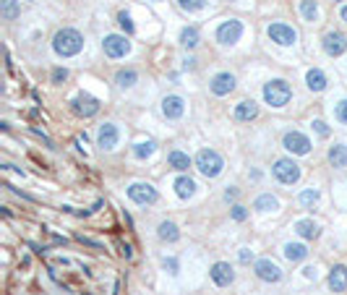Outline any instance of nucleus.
Masks as SVG:
<instances>
[{
	"mask_svg": "<svg viewBox=\"0 0 347 295\" xmlns=\"http://www.w3.org/2000/svg\"><path fill=\"white\" fill-rule=\"evenodd\" d=\"M52 50H55V55H60V58H73V55H78V53L84 50V37H81V32H76V29H71V27L58 29L55 37H52Z\"/></svg>",
	"mask_w": 347,
	"mask_h": 295,
	"instance_id": "f257e3e1",
	"label": "nucleus"
},
{
	"mask_svg": "<svg viewBox=\"0 0 347 295\" xmlns=\"http://www.w3.org/2000/svg\"><path fill=\"white\" fill-rule=\"evenodd\" d=\"M292 100V86L285 79H272L264 84V102L272 107H285Z\"/></svg>",
	"mask_w": 347,
	"mask_h": 295,
	"instance_id": "f03ea898",
	"label": "nucleus"
},
{
	"mask_svg": "<svg viewBox=\"0 0 347 295\" xmlns=\"http://www.w3.org/2000/svg\"><path fill=\"white\" fill-rule=\"evenodd\" d=\"M196 167L204 178H217L222 170H225V160L220 157V152L214 149H201L196 154Z\"/></svg>",
	"mask_w": 347,
	"mask_h": 295,
	"instance_id": "7ed1b4c3",
	"label": "nucleus"
},
{
	"mask_svg": "<svg viewBox=\"0 0 347 295\" xmlns=\"http://www.w3.org/2000/svg\"><path fill=\"white\" fill-rule=\"evenodd\" d=\"M272 173H274V178L279 180L282 186H295L298 180H300V165L295 160H290V157L277 160L274 167H272Z\"/></svg>",
	"mask_w": 347,
	"mask_h": 295,
	"instance_id": "20e7f679",
	"label": "nucleus"
},
{
	"mask_svg": "<svg viewBox=\"0 0 347 295\" xmlns=\"http://www.w3.org/2000/svg\"><path fill=\"white\" fill-rule=\"evenodd\" d=\"M99 107H102V102L97 97H92V94H86V92H78L71 100V110L76 112L78 118H94L99 112Z\"/></svg>",
	"mask_w": 347,
	"mask_h": 295,
	"instance_id": "39448f33",
	"label": "nucleus"
},
{
	"mask_svg": "<svg viewBox=\"0 0 347 295\" xmlns=\"http://www.w3.org/2000/svg\"><path fill=\"white\" fill-rule=\"evenodd\" d=\"M102 50H104L107 58L118 60V58H125L128 53H131V42L125 39V34H107L102 39Z\"/></svg>",
	"mask_w": 347,
	"mask_h": 295,
	"instance_id": "423d86ee",
	"label": "nucleus"
},
{
	"mask_svg": "<svg viewBox=\"0 0 347 295\" xmlns=\"http://www.w3.org/2000/svg\"><path fill=\"white\" fill-rule=\"evenodd\" d=\"M282 146H285L290 154L303 157V154L311 152V139L306 133H300V131H287L285 136H282Z\"/></svg>",
	"mask_w": 347,
	"mask_h": 295,
	"instance_id": "0eeeda50",
	"label": "nucleus"
},
{
	"mask_svg": "<svg viewBox=\"0 0 347 295\" xmlns=\"http://www.w3.org/2000/svg\"><path fill=\"white\" fill-rule=\"evenodd\" d=\"M266 34H269V39L272 42H277L279 47H290V44H295L298 42V32L292 29V27H287V24H269L266 27Z\"/></svg>",
	"mask_w": 347,
	"mask_h": 295,
	"instance_id": "6e6552de",
	"label": "nucleus"
},
{
	"mask_svg": "<svg viewBox=\"0 0 347 295\" xmlns=\"http://www.w3.org/2000/svg\"><path fill=\"white\" fill-rule=\"evenodd\" d=\"M241 34H243V24L237 18H227L217 27V42L220 44H235L241 39Z\"/></svg>",
	"mask_w": 347,
	"mask_h": 295,
	"instance_id": "1a4fd4ad",
	"label": "nucleus"
},
{
	"mask_svg": "<svg viewBox=\"0 0 347 295\" xmlns=\"http://www.w3.org/2000/svg\"><path fill=\"white\" fill-rule=\"evenodd\" d=\"M321 47L329 58H339L344 50H347V37L342 32H327L321 39Z\"/></svg>",
	"mask_w": 347,
	"mask_h": 295,
	"instance_id": "9d476101",
	"label": "nucleus"
},
{
	"mask_svg": "<svg viewBox=\"0 0 347 295\" xmlns=\"http://www.w3.org/2000/svg\"><path fill=\"white\" fill-rule=\"evenodd\" d=\"M128 199H131L134 204L146 207V204H154L157 201V188L149 186V183H134V186H128Z\"/></svg>",
	"mask_w": 347,
	"mask_h": 295,
	"instance_id": "9b49d317",
	"label": "nucleus"
},
{
	"mask_svg": "<svg viewBox=\"0 0 347 295\" xmlns=\"http://www.w3.org/2000/svg\"><path fill=\"white\" fill-rule=\"evenodd\" d=\"M253 272L261 282H279L282 280V269L272 261V259H258L253 264Z\"/></svg>",
	"mask_w": 347,
	"mask_h": 295,
	"instance_id": "f8f14e48",
	"label": "nucleus"
},
{
	"mask_svg": "<svg viewBox=\"0 0 347 295\" xmlns=\"http://www.w3.org/2000/svg\"><path fill=\"white\" fill-rule=\"evenodd\" d=\"M209 277H211L214 285L227 287V285L235 282V272H232V266H230L227 261H217V264H211V269H209Z\"/></svg>",
	"mask_w": 347,
	"mask_h": 295,
	"instance_id": "ddd939ff",
	"label": "nucleus"
},
{
	"mask_svg": "<svg viewBox=\"0 0 347 295\" xmlns=\"http://www.w3.org/2000/svg\"><path fill=\"white\" fill-rule=\"evenodd\" d=\"M183 112H185V100H183L180 94H167V97L162 100V115H165L167 120L183 118Z\"/></svg>",
	"mask_w": 347,
	"mask_h": 295,
	"instance_id": "4468645a",
	"label": "nucleus"
},
{
	"mask_svg": "<svg viewBox=\"0 0 347 295\" xmlns=\"http://www.w3.org/2000/svg\"><path fill=\"white\" fill-rule=\"evenodd\" d=\"M209 89H211V94H214V97H227L230 92H235V76H232V73H227V71L217 73V76L211 79Z\"/></svg>",
	"mask_w": 347,
	"mask_h": 295,
	"instance_id": "2eb2a0df",
	"label": "nucleus"
},
{
	"mask_svg": "<svg viewBox=\"0 0 347 295\" xmlns=\"http://www.w3.org/2000/svg\"><path fill=\"white\" fill-rule=\"evenodd\" d=\"M118 139H120V133H118V126L115 123H102L99 126V133H97V144L102 149H115L118 146Z\"/></svg>",
	"mask_w": 347,
	"mask_h": 295,
	"instance_id": "dca6fc26",
	"label": "nucleus"
},
{
	"mask_svg": "<svg viewBox=\"0 0 347 295\" xmlns=\"http://www.w3.org/2000/svg\"><path fill=\"white\" fill-rule=\"evenodd\" d=\"M258 118V105L253 100H243V102H237L235 105V120H241V123H251Z\"/></svg>",
	"mask_w": 347,
	"mask_h": 295,
	"instance_id": "f3484780",
	"label": "nucleus"
},
{
	"mask_svg": "<svg viewBox=\"0 0 347 295\" xmlns=\"http://www.w3.org/2000/svg\"><path fill=\"white\" fill-rule=\"evenodd\" d=\"M329 290L332 292H344L347 290V266L344 264L332 266V272H329Z\"/></svg>",
	"mask_w": 347,
	"mask_h": 295,
	"instance_id": "a211bd4d",
	"label": "nucleus"
},
{
	"mask_svg": "<svg viewBox=\"0 0 347 295\" xmlns=\"http://www.w3.org/2000/svg\"><path fill=\"white\" fill-rule=\"evenodd\" d=\"M327 84H329V81H327V73H324L321 68H311V71L306 73V86L311 89V92H316V94L324 92V89H327Z\"/></svg>",
	"mask_w": 347,
	"mask_h": 295,
	"instance_id": "6ab92c4d",
	"label": "nucleus"
},
{
	"mask_svg": "<svg viewBox=\"0 0 347 295\" xmlns=\"http://www.w3.org/2000/svg\"><path fill=\"white\" fill-rule=\"evenodd\" d=\"M295 233H298L300 238H306V240H316V238L321 235V228H318L313 219H298V222H295Z\"/></svg>",
	"mask_w": 347,
	"mask_h": 295,
	"instance_id": "aec40b11",
	"label": "nucleus"
},
{
	"mask_svg": "<svg viewBox=\"0 0 347 295\" xmlns=\"http://www.w3.org/2000/svg\"><path fill=\"white\" fill-rule=\"evenodd\" d=\"M167 162H170V167H172V170H178V173H188V167H191V157H188L185 152H180V149H172V152L167 154Z\"/></svg>",
	"mask_w": 347,
	"mask_h": 295,
	"instance_id": "412c9836",
	"label": "nucleus"
},
{
	"mask_svg": "<svg viewBox=\"0 0 347 295\" xmlns=\"http://www.w3.org/2000/svg\"><path fill=\"white\" fill-rule=\"evenodd\" d=\"M175 193H178L180 199H191L193 193H196V183H193V178H188L185 173H180V175L175 178Z\"/></svg>",
	"mask_w": 347,
	"mask_h": 295,
	"instance_id": "4be33fe9",
	"label": "nucleus"
},
{
	"mask_svg": "<svg viewBox=\"0 0 347 295\" xmlns=\"http://www.w3.org/2000/svg\"><path fill=\"white\" fill-rule=\"evenodd\" d=\"M157 235H159V240H165V243H175L178 238H180V233H178V225L175 222H159V228H157Z\"/></svg>",
	"mask_w": 347,
	"mask_h": 295,
	"instance_id": "5701e85b",
	"label": "nucleus"
},
{
	"mask_svg": "<svg viewBox=\"0 0 347 295\" xmlns=\"http://www.w3.org/2000/svg\"><path fill=\"white\" fill-rule=\"evenodd\" d=\"M180 47H185V50H196L199 47V29L196 27H183V32H180Z\"/></svg>",
	"mask_w": 347,
	"mask_h": 295,
	"instance_id": "b1692460",
	"label": "nucleus"
},
{
	"mask_svg": "<svg viewBox=\"0 0 347 295\" xmlns=\"http://www.w3.org/2000/svg\"><path fill=\"white\" fill-rule=\"evenodd\" d=\"M306 256H308V248L303 245V243H287V245H285V259H287V261L298 264V261H303Z\"/></svg>",
	"mask_w": 347,
	"mask_h": 295,
	"instance_id": "393cba45",
	"label": "nucleus"
},
{
	"mask_svg": "<svg viewBox=\"0 0 347 295\" xmlns=\"http://www.w3.org/2000/svg\"><path fill=\"white\" fill-rule=\"evenodd\" d=\"M253 209H256V212H274V209H279V201H277V196H272V193H261V196L253 201Z\"/></svg>",
	"mask_w": 347,
	"mask_h": 295,
	"instance_id": "a878e982",
	"label": "nucleus"
},
{
	"mask_svg": "<svg viewBox=\"0 0 347 295\" xmlns=\"http://www.w3.org/2000/svg\"><path fill=\"white\" fill-rule=\"evenodd\" d=\"M0 16H3L6 21H13L21 16V6L18 0H0Z\"/></svg>",
	"mask_w": 347,
	"mask_h": 295,
	"instance_id": "bb28decb",
	"label": "nucleus"
},
{
	"mask_svg": "<svg viewBox=\"0 0 347 295\" xmlns=\"http://www.w3.org/2000/svg\"><path fill=\"white\" fill-rule=\"evenodd\" d=\"M136 79H139V73L134 71V68H120V71L115 73V84H118L120 89L134 86V84H136Z\"/></svg>",
	"mask_w": 347,
	"mask_h": 295,
	"instance_id": "cd10ccee",
	"label": "nucleus"
},
{
	"mask_svg": "<svg viewBox=\"0 0 347 295\" xmlns=\"http://www.w3.org/2000/svg\"><path fill=\"white\" fill-rule=\"evenodd\" d=\"M329 162L334 167H347V146L344 144H334L329 149Z\"/></svg>",
	"mask_w": 347,
	"mask_h": 295,
	"instance_id": "c85d7f7f",
	"label": "nucleus"
},
{
	"mask_svg": "<svg viewBox=\"0 0 347 295\" xmlns=\"http://www.w3.org/2000/svg\"><path fill=\"white\" fill-rule=\"evenodd\" d=\"M300 13L306 21H316L318 18V3L316 0H300Z\"/></svg>",
	"mask_w": 347,
	"mask_h": 295,
	"instance_id": "c756f323",
	"label": "nucleus"
},
{
	"mask_svg": "<svg viewBox=\"0 0 347 295\" xmlns=\"http://www.w3.org/2000/svg\"><path fill=\"white\" fill-rule=\"evenodd\" d=\"M154 149H157V144L154 141H139L136 146H134V154L139 157V160H146V157H151V154H154Z\"/></svg>",
	"mask_w": 347,
	"mask_h": 295,
	"instance_id": "7c9ffc66",
	"label": "nucleus"
},
{
	"mask_svg": "<svg viewBox=\"0 0 347 295\" xmlns=\"http://www.w3.org/2000/svg\"><path fill=\"white\" fill-rule=\"evenodd\" d=\"M300 204H303L306 209H311L313 204H318V191H316V188H306V191L300 193Z\"/></svg>",
	"mask_w": 347,
	"mask_h": 295,
	"instance_id": "2f4dec72",
	"label": "nucleus"
},
{
	"mask_svg": "<svg viewBox=\"0 0 347 295\" xmlns=\"http://www.w3.org/2000/svg\"><path fill=\"white\" fill-rule=\"evenodd\" d=\"M118 24H120V29H123L125 34H134V32H136L134 21H131V13H128V11H120V13H118Z\"/></svg>",
	"mask_w": 347,
	"mask_h": 295,
	"instance_id": "473e14b6",
	"label": "nucleus"
},
{
	"mask_svg": "<svg viewBox=\"0 0 347 295\" xmlns=\"http://www.w3.org/2000/svg\"><path fill=\"white\" fill-rule=\"evenodd\" d=\"M178 6L183 11H188V13H196V11H201L206 6V0H178Z\"/></svg>",
	"mask_w": 347,
	"mask_h": 295,
	"instance_id": "72a5a7b5",
	"label": "nucleus"
},
{
	"mask_svg": "<svg viewBox=\"0 0 347 295\" xmlns=\"http://www.w3.org/2000/svg\"><path fill=\"white\" fill-rule=\"evenodd\" d=\"M50 81H52V84H66V81H68V68H63V65L52 68V73H50Z\"/></svg>",
	"mask_w": 347,
	"mask_h": 295,
	"instance_id": "f704fd0d",
	"label": "nucleus"
},
{
	"mask_svg": "<svg viewBox=\"0 0 347 295\" xmlns=\"http://www.w3.org/2000/svg\"><path fill=\"white\" fill-rule=\"evenodd\" d=\"M230 214H232L235 222H243V219L248 217V209L243 207V204H232V212H230Z\"/></svg>",
	"mask_w": 347,
	"mask_h": 295,
	"instance_id": "c9c22d12",
	"label": "nucleus"
},
{
	"mask_svg": "<svg viewBox=\"0 0 347 295\" xmlns=\"http://www.w3.org/2000/svg\"><path fill=\"white\" fill-rule=\"evenodd\" d=\"M337 120H339V123H347V100H339V102H337Z\"/></svg>",
	"mask_w": 347,
	"mask_h": 295,
	"instance_id": "e433bc0d",
	"label": "nucleus"
},
{
	"mask_svg": "<svg viewBox=\"0 0 347 295\" xmlns=\"http://www.w3.org/2000/svg\"><path fill=\"white\" fill-rule=\"evenodd\" d=\"M311 126L316 128V133H318V136H324V139H327V136H329V126L324 123V120H313Z\"/></svg>",
	"mask_w": 347,
	"mask_h": 295,
	"instance_id": "4c0bfd02",
	"label": "nucleus"
},
{
	"mask_svg": "<svg viewBox=\"0 0 347 295\" xmlns=\"http://www.w3.org/2000/svg\"><path fill=\"white\" fill-rule=\"evenodd\" d=\"M76 240H78V243H84V245L97 248V251H102V245H99V243H94V240H89V238H84V235H76Z\"/></svg>",
	"mask_w": 347,
	"mask_h": 295,
	"instance_id": "58836bf2",
	"label": "nucleus"
},
{
	"mask_svg": "<svg viewBox=\"0 0 347 295\" xmlns=\"http://www.w3.org/2000/svg\"><path fill=\"white\" fill-rule=\"evenodd\" d=\"M237 199V188L235 186H227V191H225V201H235Z\"/></svg>",
	"mask_w": 347,
	"mask_h": 295,
	"instance_id": "ea45409f",
	"label": "nucleus"
},
{
	"mask_svg": "<svg viewBox=\"0 0 347 295\" xmlns=\"http://www.w3.org/2000/svg\"><path fill=\"white\" fill-rule=\"evenodd\" d=\"M165 269H170L172 275L178 272V259H165Z\"/></svg>",
	"mask_w": 347,
	"mask_h": 295,
	"instance_id": "a19ab883",
	"label": "nucleus"
},
{
	"mask_svg": "<svg viewBox=\"0 0 347 295\" xmlns=\"http://www.w3.org/2000/svg\"><path fill=\"white\" fill-rule=\"evenodd\" d=\"M251 259H253V251H248V248H241V261H243V264H248Z\"/></svg>",
	"mask_w": 347,
	"mask_h": 295,
	"instance_id": "79ce46f5",
	"label": "nucleus"
},
{
	"mask_svg": "<svg viewBox=\"0 0 347 295\" xmlns=\"http://www.w3.org/2000/svg\"><path fill=\"white\" fill-rule=\"evenodd\" d=\"M120 254H123L125 259H131V256H134V251H131V245H128V243H120Z\"/></svg>",
	"mask_w": 347,
	"mask_h": 295,
	"instance_id": "37998d69",
	"label": "nucleus"
},
{
	"mask_svg": "<svg viewBox=\"0 0 347 295\" xmlns=\"http://www.w3.org/2000/svg\"><path fill=\"white\" fill-rule=\"evenodd\" d=\"M183 68H185V71H193V68H196V58H185V60H183Z\"/></svg>",
	"mask_w": 347,
	"mask_h": 295,
	"instance_id": "c03bdc74",
	"label": "nucleus"
},
{
	"mask_svg": "<svg viewBox=\"0 0 347 295\" xmlns=\"http://www.w3.org/2000/svg\"><path fill=\"white\" fill-rule=\"evenodd\" d=\"M339 16H342V21H347V6H342V11H339Z\"/></svg>",
	"mask_w": 347,
	"mask_h": 295,
	"instance_id": "a18cd8bd",
	"label": "nucleus"
}]
</instances>
